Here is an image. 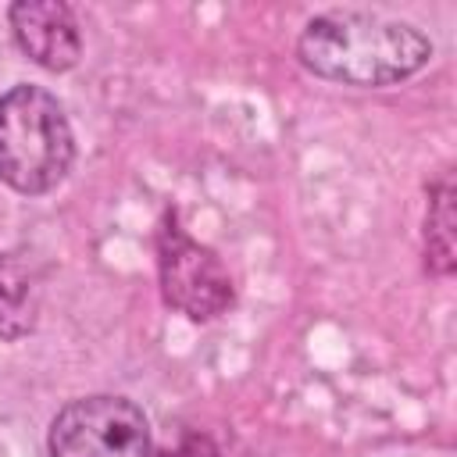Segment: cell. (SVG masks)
<instances>
[{"label":"cell","mask_w":457,"mask_h":457,"mask_svg":"<svg viewBox=\"0 0 457 457\" xmlns=\"http://www.w3.org/2000/svg\"><path fill=\"white\" fill-rule=\"evenodd\" d=\"M425 264L436 275L453 271V189L450 179H443L432 193L428 218H425Z\"/></svg>","instance_id":"cell-7"},{"label":"cell","mask_w":457,"mask_h":457,"mask_svg":"<svg viewBox=\"0 0 457 457\" xmlns=\"http://www.w3.org/2000/svg\"><path fill=\"white\" fill-rule=\"evenodd\" d=\"M43 278L29 253L0 250V339H21L36 328Z\"/></svg>","instance_id":"cell-6"},{"label":"cell","mask_w":457,"mask_h":457,"mask_svg":"<svg viewBox=\"0 0 457 457\" xmlns=\"http://www.w3.org/2000/svg\"><path fill=\"white\" fill-rule=\"evenodd\" d=\"M18 46L50 71H68L82 54V36L68 4L57 0H18L7 11Z\"/></svg>","instance_id":"cell-5"},{"label":"cell","mask_w":457,"mask_h":457,"mask_svg":"<svg viewBox=\"0 0 457 457\" xmlns=\"http://www.w3.org/2000/svg\"><path fill=\"white\" fill-rule=\"evenodd\" d=\"M50 457H150L143 411L111 393L71 400L50 425Z\"/></svg>","instance_id":"cell-3"},{"label":"cell","mask_w":457,"mask_h":457,"mask_svg":"<svg viewBox=\"0 0 457 457\" xmlns=\"http://www.w3.org/2000/svg\"><path fill=\"white\" fill-rule=\"evenodd\" d=\"M157 268L164 300L193 321L218 318L232 303V278L218 253L189 239L175 221H168L157 236Z\"/></svg>","instance_id":"cell-4"},{"label":"cell","mask_w":457,"mask_h":457,"mask_svg":"<svg viewBox=\"0 0 457 457\" xmlns=\"http://www.w3.org/2000/svg\"><path fill=\"white\" fill-rule=\"evenodd\" d=\"M300 64L343 86H393L421 71L432 43L411 21L368 11H325L303 25Z\"/></svg>","instance_id":"cell-1"},{"label":"cell","mask_w":457,"mask_h":457,"mask_svg":"<svg viewBox=\"0 0 457 457\" xmlns=\"http://www.w3.org/2000/svg\"><path fill=\"white\" fill-rule=\"evenodd\" d=\"M75 161V136L61 104L39 86L0 96V179L25 193H50Z\"/></svg>","instance_id":"cell-2"},{"label":"cell","mask_w":457,"mask_h":457,"mask_svg":"<svg viewBox=\"0 0 457 457\" xmlns=\"http://www.w3.org/2000/svg\"><path fill=\"white\" fill-rule=\"evenodd\" d=\"M168 457H218V450L211 446L207 436H186L179 450H171Z\"/></svg>","instance_id":"cell-8"}]
</instances>
